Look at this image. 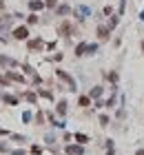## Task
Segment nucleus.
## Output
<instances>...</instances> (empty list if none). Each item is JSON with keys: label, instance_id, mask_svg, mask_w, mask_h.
I'll list each match as a JSON object with an SVG mask.
<instances>
[{"label": "nucleus", "instance_id": "nucleus-1", "mask_svg": "<svg viewBox=\"0 0 144 155\" xmlns=\"http://www.w3.org/2000/svg\"><path fill=\"white\" fill-rule=\"evenodd\" d=\"M13 36H16L18 40H27V36H29V29H27V27H18L16 31H13Z\"/></svg>", "mask_w": 144, "mask_h": 155}, {"label": "nucleus", "instance_id": "nucleus-2", "mask_svg": "<svg viewBox=\"0 0 144 155\" xmlns=\"http://www.w3.org/2000/svg\"><path fill=\"white\" fill-rule=\"evenodd\" d=\"M69 153H71V155H82V148H78V146H69Z\"/></svg>", "mask_w": 144, "mask_h": 155}, {"label": "nucleus", "instance_id": "nucleus-3", "mask_svg": "<svg viewBox=\"0 0 144 155\" xmlns=\"http://www.w3.org/2000/svg\"><path fill=\"white\" fill-rule=\"evenodd\" d=\"M84 51H86V44H80V47H78V49H76V53H78V56H82Z\"/></svg>", "mask_w": 144, "mask_h": 155}, {"label": "nucleus", "instance_id": "nucleus-4", "mask_svg": "<svg viewBox=\"0 0 144 155\" xmlns=\"http://www.w3.org/2000/svg\"><path fill=\"white\" fill-rule=\"evenodd\" d=\"M98 33H100V38H102V40H106V38H109V36H106V33H109V31H106V29H100V31H98Z\"/></svg>", "mask_w": 144, "mask_h": 155}, {"label": "nucleus", "instance_id": "nucleus-5", "mask_svg": "<svg viewBox=\"0 0 144 155\" xmlns=\"http://www.w3.org/2000/svg\"><path fill=\"white\" fill-rule=\"evenodd\" d=\"M29 7H31V9H40V7H42V2H29Z\"/></svg>", "mask_w": 144, "mask_h": 155}, {"label": "nucleus", "instance_id": "nucleus-6", "mask_svg": "<svg viewBox=\"0 0 144 155\" xmlns=\"http://www.w3.org/2000/svg\"><path fill=\"white\" fill-rule=\"evenodd\" d=\"M80 104H82V106H89V98H80Z\"/></svg>", "mask_w": 144, "mask_h": 155}, {"label": "nucleus", "instance_id": "nucleus-7", "mask_svg": "<svg viewBox=\"0 0 144 155\" xmlns=\"http://www.w3.org/2000/svg\"><path fill=\"white\" fill-rule=\"evenodd\" d=\"M47 5H49V7H53V5H56V0H47Z\"/></svg>", "mask_w": 144, "mask_h": 155}, {"label": "nucleus", "instance_id": "nucleus-8", "mask_svg": "<svg viewBox=\"0 0 144 155\" xmlns=\"http://www.w3.org/2000/svg\"><path fill=\"white\" fill-rule=\"evenodd\" d=\"M135 155H144V148H142V151H137V153Z\"/></svg>", "mask_w": 144, "mask_h": 155}]
</instances>
